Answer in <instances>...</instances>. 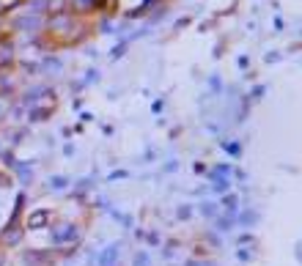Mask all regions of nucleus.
<instances>
[{"label": "nucleus", "mask_w": 302, "mask_h": 266, "mask_svg": "<svg viewBox=\"0 0 302 266\" xmlns=\"http://www.w3.org/2000/svg\"><path fill=\"white\" fill-rule=\"evenodd\" d=\"M74 236H77V231H74L71 222H61V225H55V231H52V242H55V244H66V242H71Z\"/></svg>", "instance_id": "1"}, {"label": "nucleus", "mask_w": 302, "mask_h": 266, "mask_svg": "<svg viewBox=\"0 0 302 266\" xmlns=\"http://www.w3.org/2000/svg\"><path fill=\"white\" fill-rule=\"evenodd\" d=\"M11 58H14V47L8 42L0 44V66H6V63H11Z\"/></svg>", "instance_id": "2"}, {"label": "nucleus", "mask_w": 302, "mask_h": 266, "mask_svg": "<svg viewBox=\"0 0 302 266\" xmlns=\"http://www.w3.org/2000/svg\"><path fill=\"white\" fill-rule=\"evenodd\" d=\"M74 8L77 11H91V8H96V0H74Z\"/></svg>", "instance_id": "3"}, {"label": "nucleus", "mask_w": 302, "mask_h": 266, "mask_svg": "<svg viewBox=\"0 0 302 266\" xmlns=\"http://www.w3.org/2000/svg\"><path fill=\"white\" fill-rule=\"evenodd\" d=\"M17 3H20V0H0V14H3V11H8V8H14Z\"/></svg>", "instance_id": "4"}, {"label": "nucleus", "mask_w": 302, "mask_h": 266, "mask_svg": "<svg viewBox=\"0 0 302 266\" xmlns=\"http://www.w3.org/2000/svg\"><path fill=\"white\" fill-rule=\"evenodd\" d=\"M52 187H55V189H64V187H66V178H61V176H58V178H52Z\"/></svg>", "instance_id": "5"}, {"label": "nucleus", "mask_w": 302, "mask_h": 266, "mask_svg": "<svg viewBox=\"0 0 302 266\" xmlns=\"http://www.w3.org/2000/svg\"><path fill=\"white\" fill-rule=\"evenodd\" d=\"M96 3H102V0H96Z\"/></svg>", "instance_id": "6"}]
</instances>
